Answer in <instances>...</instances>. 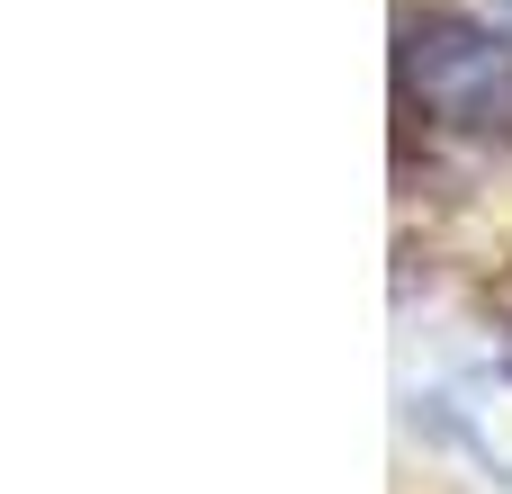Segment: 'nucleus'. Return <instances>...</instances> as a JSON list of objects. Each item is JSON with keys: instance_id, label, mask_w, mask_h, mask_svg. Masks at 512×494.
Returning a JSON list of instances; mask_svg holds the SVG:
<instances>
[{"instance_id": "f257e3e1", "label": "nucleus", "mask_w": 512, "mask_h": 494, "mask_svg": "<svg viewBox=\"0 0 512 494\" xmlns=\"http://www.w3.org/2000/svg\"><path fill=\"white\" fill-rule=\"evenodd\" d=\"M405 90L450 135H512V45L477 18L423 9L405 27Z\"/></svg>"}]
</instances>
